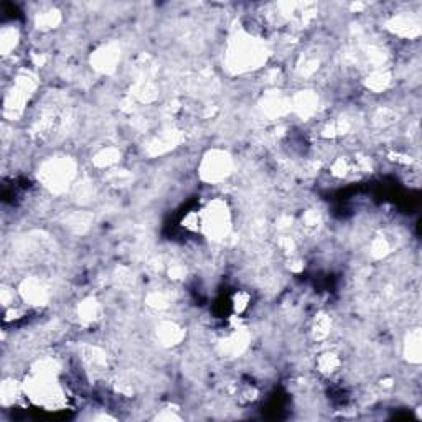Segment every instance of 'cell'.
<instances>
[{
  "mask_svg": "<svg viewBox=\"0 0 422 422\" xmlns=\"http://www.w3.org/2000/svg\"><path fill=\"white\" fill-rule=\"evenodd\" d=\"M269 50L262 39L242 30L229 41L226 48V65L235 73H248L266 65Z\"/></svg>",
  "mask_w": 422,
  "mask_h": 422,
  "instance_id": "1",
  "label": "cell"
},
{
  "mask_svg": "<svg viewBox=\"0 0 422 422\" xmlns=\"http://www.w3.org/2000/svg\"><path fill=\"white\" fill-rule=\"evenodd\" d=\"M76 177V164L70 157H52L39 169V180L52 191H65Z\"/></svg>",
  "mask_w": 422,
  "mask_h": 422,
  "instance_id": "2",
  "label": "cell"
},
{
  "mask_svg": "<svg viewBox=\"0 0 422 422\" xmlns=\"http://www.w3.org/2000/svg\"><path fill=\"white\" fill-rule=\"evenodd\" d=\"M233 167H235L233 157L226 150L211 149L202 158V164H200L198 169L200 178L203 182L211 183V185H218L233 173Z\"/></svg>",
  "mask_w": 422,
  "mask_h": 422,
  "instance_id": "3",
  "label": "cell"
},
{
  "mask_svg": "<svg viewBox=\"0 0 422 422\" xmlns=\"http://www.w3.org/2000/svg\"><path fill=\"white\" fill-rule=\"evenodd\" d=\"M19 294L28 307H45L50 302V291L40 277H27L20 282Z\"/></svg>",
  "mask_w": 422,
  "mask_h": 422,
  "instance_id": "4",
  "label": "cell"
},
{
  "mask_svg": "<svg viewBox=\"0 0 422 422\" xmlns=\"http://www.w3.org/2000/svg\"><path fill=\"white\" fill-rule=\"evenodd\" d=\"M120 63V47L118 43H104L99 48L94 50L91 55V66L98 73L109 74L118 70Z\"/></svg>",
  "mask_w": 422,
  "mask_h": 422,
  "instance_id": "5",
  "label": "cell"
},
{
  "mask_svg": "<svg viewBox=\"0 0 422 422\" xmlns=\"http://www.w3.org/2000/svg\"><path fill=\"white\" fill-rule=\"evenodd\" d=\"M157 340H160L162 346H175L182 344L183 338H185V328L182 325H178L177 321H162L157 327Z\"/></svg>",
  "mask_w": 422,
  "mask_h": 422,
  "instance_id": "6",
  "label": "cell"
},
{
  "mask_svg": "<svg viewBox=\"0 0 422 422\" xmlns=\"http://www.w3.org/2000/svg\"><path fill=\"white\" fill-rule=\"evenodd\" d=\"M317 371L320 374L327 376V378H332L340 373L344 370V360H341L340 353L333 352V350H325L319 355V358L315 360Z\"/></svg>",
  "mask_w": 422,
  "mask_h": 422,
  "instance_id": "7",
  "label": "cell"
},
{
  "mask_svg": "<svg viewBox=\"0 0 422 422\" xmlns=\"http://www.w3.org/2000/svg\"><path fill=\"white\" fill-rule=\"evenodd\" d=\"M20 43V32L14 25H6L0 33V48H2V55L8 58L14 55V52Z\"/></svg>",
  "mask_w": 422,
  "mask_h": 422,
  "instance_id": "8",
  "label": "cell"
},
{
  "mask_svg": "<svg viewBox=\"0 0 422 422\" xmlns=\"http://www.w3.org/2000/svg\"><path fill=\"white\" fill-rule=\"evenodd\" d=\"M404 355H406L409 363L421 361V333L419 328L409 330L404 340Z\"/></svg>",
  "mask_w": 422,
  "mask_h": 422,
  "instance_id": "9",
  "label": "cell"
},
{
  "mask_svg": "<svg viewBox=\"0 0 422 422\" xmlns=\"http://www.w3.org/2000/svg\"><path fill=\"white\" fill-rule=\"evenodd\" d=\"M119 160H120V152L114 147L101 149L93 156V164L96 169L112 170V167L118 165Z\"/></svg>",
  "mask_w": 422,
  "mask_h": 422,
  "instance_id": "10",
  "label": "cell"
},
{
  "mask_svg": "<svg viewBox=\"0 0 422 422\" xmlns=\"http://www.w3.org/2000/svg\"><path fill=\"white\" fill-rule=\"evenodd\" d=\"M251 302H253L251 292L244 289H238L233 292L231 300H229V307H231L235 315H244V313L251 308Z\"/></svg>",
  "mask_w": 422,
  "mask_h": 422,
  "instance_id": "11",
  "label": "cell"
}]
</instances>
